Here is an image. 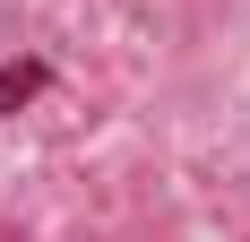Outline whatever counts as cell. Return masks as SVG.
<instances>
[{"label":"cell","instance_id":"obj_1","mask_svg":"<svg viewBox=\"0 0 250 242\" xmlns=\"http://www.w3.org/2000/svg\"><path fill=\"white\" fill-rule=\"evenodd\" d=\"M52 87V70L43 61H0V113H18V104H35Z\"/></svg>","mask_w":250,"mask_h":242}]
</instances>
